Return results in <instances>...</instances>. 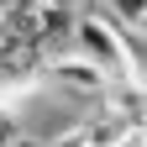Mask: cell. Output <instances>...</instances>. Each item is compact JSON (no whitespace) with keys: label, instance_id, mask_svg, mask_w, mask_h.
<instances>
[{"label":"cell","instance_id":"6da1fadb","mask_svg":"<svg viewBox=\"0 0 147 147\" xmlns=\"http://www.w3.org/2000/svg\"><path fill=\"white\" fill-rule=\"evenodd\" d=\"M68 53H79L89 68L105 74V79H126V74H137V68H131V53H126V26H116L105 11H79V16H74Z\"/></svg>","mask_w":147,"mask_h":147},{"label":"cell","instance_id":"7a4b0ae2","mask_svg":"<svg viewBox=\"0 0 147 147\" xmlns=\"http://www.w3.org/2000/svg\"><path fill=\"white\" fill-rule=\"evenodd\" d=\"M42 89H53L58 100H68L74 110H79V121L89 116V110H100V100H105V74L100 68H89L79 53H58V58H47L42 63V79H37Z\"/></svg>","mask_w":147,"mask_h":147},{"label":"cell","instance_id":"3957f363","mask_svg":"<svg viewBox=\"0 0 147 147\" xmlns=\"http://www.w3.org/2000/svg\"><path fill=\"white\" fill-rule=\"evenodd\" d=\"M100 105H105V110H116V116L126 121V131H147V79H142V74L110 79Z\"/></svg>","mask_w":147,"mask_h":147},{"label":"cell","instance_id":"277c9868","mask_svg":"<svg viewBox=\"0 0 147 147\" xmlns=\"http://www.w3.org/2000/svg\"><path fill=\"white\" fill-rule=\"evenodd\" d=\"M100 11H105L116 26H137L142 16H147V0H100Z\"/></svg>","mask_w":147,"mask_h":147},{"label":"cell","instance_id":"5b68a950","mask_svg":"<svg viewBox=\"0 0 147 147\" xmlns=\"http://www.w3.org/2000/svg\"><path fill=\"white\" fill-rule=\"evenodd\" d=\"M47 147H89V142H84V131H79V126H68V131H58Z\"/></svg>","mask_w":147,"mask_h":147},{"label":"cell","instance_id":"8992f818","mask_svg":"<svg viewBox=\"0 0 147 147\" xmlns=\"http://www.w3.org/2000/svg\"><path fill=\"white\" fill-rule=\"evenodd\" d=\"M11 147H47L42 137H21V142H11Z\"/></svg>","mask_w":147,"mask_h":147}]
</instances>
